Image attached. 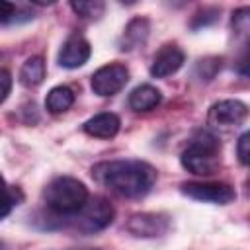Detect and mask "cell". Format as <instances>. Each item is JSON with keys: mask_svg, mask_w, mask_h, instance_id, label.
<instances>
[{"mask_svg": "<svg viewBox=\"0 0 250 250\" xmlns=\"http://www.w3.org/2000/svg\"><path fill=\"white\" fill-rule=\"evenodd\" d=\"M182 193L195 201L217 205H227L236 197L232 186L225 182H186L182 184Z\"/></svg>", "mask_w": 250, "mask_h": 250, "instance_id": "obj_6", "label": "cell"}, {"mask_svg": "<svg viewBox=\"0 0 250 250\" xmlns=\"http://www.w3.org/2000/svg\"><path fill=\"white\" fill-rule=\"evenodd\" d=\"M148 29H150L148 20H145V18H135V20H131L129 25L125 27V33H123V47H121V49H133V47H139L141 43H145V39L148 37Z\"/></svg>", "mask_w": 250, "mask_h": 250, "instance_id": "obj_15", "label": "cell"}, {"mask_svg": "<svg viewBox=\"0 0 250 250\" xmlns=\"http://www.w3.org/2000/svg\"><path fill=\"white\" fill-rule=\"evenodd\" d=\"M10 92H12V74L6 68H0V105L6 102Z\"/></svg>", "mask_w": 250, "mask_h": 250, "instance_id": "obj_19", "label": "cell"}, {"mask_svg": "<svg viewBox=\"0 0 250 250\" xmlns=\"http://www.w3.org/2000/svg\"><path fill=\"white\" fill-rule=\"evenodd\" d=\"M162 102V94L158 88L150 84H141L129 94V105L135 111H150Z\"/></svg>", "mask_w": 250, "mask_h": 250, "instance_id": "obj_12", "label": "cell"}, {"mask_svg": "<svg viewBox=\"0 0 250 250\" xmlns=\"http://www.w3.org/2000/svg\"><path fill=\"white\" fill-rule=\"evenodd\" d=\"M113 217H115L113 205L105 197L96 195V197H88L84 207L66 219L74 230H78L82 234H92V232H98V230H104L105 227H109L113 223Z\"/></svg>", "mask_w": 250, "mask_h": 250, "instance_id": "obj_4", "label": "cell"}, {"mask_svg": "<svg viewBox=\"0 0 250 250\" xmlns=\"http://www.w3.org/2000/svg\"><path fill=\"white\" fill-rule=\"evenodd\" d=\"M18 205V193L6 184V180L0 174V221L10 215V211Z\"/></svg>", "mask_w": 250, "mask_h": 250, "instance_id": "obj_16", "label": "cell"}, {"mask_svg": "<svg viewBox=\"0 0 250 250\" xmlns=\"http://www.w3.org/2000/svg\"><path fill=\"white\" fill-rule=\"evenodd\" d=\"M70 8L74 10V14L82 18H98L104 14L105 4L100 0H78V2H70Z\"/></svg>", "mask_w": 250, "mask_h": 250, "instance_id": "obj_17", "label": "cell"}, {"mask_svg": "<svg viewBox=\"0 0 250 250\" xmlns=\"http://www.w3.org/2000/svg\"><path fill=\"white\" fill-rule=\"evenodd\" d=\"M82 250H98V248H82Z\"/></svg>", "mask_w": 250, "mask_h": 250, "instance_id": "obj_22", "label": "cell"}, {"mask_svg": "<svg viewBox=\"0 0 250 250\" xmlns=\"http://www.w3.org/2000/svg\"><path fill=\"white\" fill-rule=\"evenodd\" d=\"M119 127H121V121L111 111L98 113V115L90 117L82 125L84 133L90 135V137H96V139H111V137H115L119 133Z\"/></svg>", "mask_w": 250, "mask_h": 250, "instance_id": "obj_11", "label": "cell"}, {"mask_svg": "<svg viewBox=\"0 0 250 250\" xmlns=\"http://www.w3.org/2000/svg\"><path fill=\"white\" fill-rule=\"evenodd\" d=\"M0 250H6V246H4V242H0Z\"/></svg>", "mask_w": 250, "mask_h": 250, "instance_id": "obj_21", "label": "cell"}, {"mask_svg": "<svg viewBox=\"0 0 250 250\" xmlns=\"http://www.w3.org/2000/svg\"><path fill=\"white\" fill-rule=\"evenodd\" d=\"M72 104H74V92L68 86H55L49 90L45 98V107L51 113H62L70 109Z\"/></svg>", "mask_w": 250, "mask_h": 250, "instance_id": "obj_14", "label": "cell"}, {"mask_svg": "<svg viewBox=\"0 0 250 250\" xmlns=\"http://www.w3.org/2000/svg\"><path fill=\"white\" fill-rule=\"evenodd\" d=\"M250 135L248 133H242L240 135V139H238V143H236V154H238V160H240V164H248V145H250Z\"/></svg>", "mask_w": 250, "mask_h": 250, "instance_id": "obj_20", "label": "cell"}, {"mask_svg": "<svg viewBox=\"0 0 250 250\" xmlns=\"http://www.w3.org/2000/svg\"><path fill=\"white\" fill-rule=\"evenodd\" d=\"M12 21H18V6L0 0V23H12Z\"/></svg>", "mask_w": 250, "mask_h": 250, "instance_id": "obj_18", "label": "cell"}, {"mask_svg": "<svg viewBox=\"0 0 250 250\" xmlns=\"http://www.w3.org/2000/svg\"><path fill=\"white\" fill-rule=\"evenodd\" d=\"M88 197H90L88 188L72 176H59L51 180L43 191L45 205L62 219L78 213L88 201Z\"/></svg>", "mask_w": 250, "mask_h": 250, "instance_id": "obj_2", "label": "cell"}, {"mask_svg": "<svg viewBox=\"0 0 250 250\" xmlns=\"http://www.w3.org/2000/svg\"><path fill=\"white\" fill-rule=\"evenodd\" d=\"M248 115V105L240 100H221L209 107L207 121L213 127L229 129V127H238L244 123Z\"/></svg>", "mask_w": 250, "mask_h": 250, "instance_id": "obj_7", "label": "cell"}, {"mask_svg": "<svg viewBox=\"0 0 250 250\" xmlns=\"http://www.w3.org/2000/svg\"><path fill=\"white\" fill-rule=\"evenodd\" d=\"M127 82H129V70L121 62L104 64L90 78V86H92L94 94H98L102 98L115 96L117 92H121L125 88Z\"/></svg>", "mask_w": 250, "mask_h": 250, "instance_id": "obj_5", "label": "cell"}, {"mask_svg": "<svg viewBox=\"0 0 250 250\" xmlns=\"http://www.w3.org/2000/svg\"><path fill=\"white\" fill-rule=\"evenodd\" d=\"M92 178L121 197H141L156 182V170L143 160H105L92 166Z\"/></svg>", "mask_w": 250, "mask_h": 250, "instance_id": "obj_1", "label": "cell"}, {"mask_svg": "<svg viewBox=\"0 0 250 250\" xmlns=\"http://www.w3.org/2000/svg\"><path fill=\"white\" fill-rule=\"evenodd\" d=\"M186 57H184V51L176 45H164L152 59V64H150V74L154 78H166V76H172L174 72H178L184 64Z\"/></svg>", "mask_w": 250, "mask_h": 250, "instance_id": "obj_10", "label": "cell"}, {"mask_svg": "<svg viewBox=\"0 0 250 250\" xmlns=\"http://www.w3.org/2000/svg\"><path fill=\"white\" fill-rule=\"evenodd\" d=\"M43 80H45V61H43V57H39V55L29 57L20 68V82L25 88H35Z\"/></svg>", "mask_w": 250, "mask_h": 250, "instance_id": "obj_13", "label": "cell"}, {"mask_svg": "<svg viewBox=\"0 0 250 250\" xmlns=\"http://www.w3.org/2000/svg\"><path fill=\"white\" fill-rule=\"evenodd\" d=\"M182 166L195 176H211L221 166V145L209 131H199L180 156Z\"/></svg>", "mask_w": 250, "mask_h": 250, "instance_id": "obj_3", "label": "cell"}, {"mask_svg": "<svg viewBox=\"0 0 250 250\" xmlns=\"http://www.w3.org/2000/svg\"><path fill=\"white\" fill-rule=\"evenodd\" d=\"M92 55V47L90 41L82 35V33H72L66 37V41L62 43L61 51H59V64L62 68H78L82 66Z\"/></svg>", "mask_w": 250, "mask_h": 250, "instance_id": "obj_8", "label": "cell"}, {"mask_svg": "<svg viewBox=\"0 0 250 250\" xmlns=\"http://www.w3.org/2000/svg\"><path fill=\"white\" fill-rule=\"evenodd\" d=\"M168 217L164 215H156V213H139L133 215L127 223V230L135 236H143V238H154L160 236L168 230Z\"/></svg>", "mask_w": 250, "mask_h": 250, "instance_id": "obj_9", "label": "cell"}]
</instances>
